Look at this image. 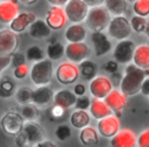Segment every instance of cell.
Here are the masks:
<instances>
[{"instance_id":"7402d4cb","label":"cell","mask_w":149,"mask_h":147,"mask_svg":"<svg viewBox=\"0 0 149 147\" xmlns=\"http://www.w3.org/2000/svg\"><path fill=\"white\" fill-rule=\"evenodd\" d=\"M88 110H90L91 116L93 118H95L97 120H99L104 117H107V116L112 115V112H113V110L107 105L105 100L97 98V97L92 98V102H91V105H90Z\"/></svg>"},{"instance_id":"8992f818","label":"cell","mask_w":149,"mask_h":147,"mask_svg":"<svg viewBox=\"0 0 149 147\" xmlns=\"http://www.w3.org/2000/svg\"><path fill=\"white\" fill-rule=\"evenodd\" d=\"M80 75L79 66L72 61H63L56 68V79L61 84H73Z\"/></svg>"},{"instance_id":"f546056e","label":"cell","mask_w":149,"mask_h":147,"mask_svg":"<svg viewBox=\"0 0 149 147\" xmlns=\"http://www.w3.org/2000/svg\"><path fill=\"white\" fill-rule=\"evenodd\" d=\"M64 54H65V47L61 42H58L56 39H52L49 42V44L47 46V57L49 59L59 60Z\"/></svg>"},{"instance_id":"e0dca14e","label":"cell","mask_w":149,"mask_h":147,"mask_svg":"<svg viewBox=\"0 0 149 147\" xmlns=\"http://www.w3.org/2000/svg\"><path fill=\"white\" fill-rule=\"evenodd\" d=\"M20 13L17 0L0 1V23L9 24Z\"/></svg>"},{"instance_id":"ab89813d","label":"cell","mask_w":149,"mask_h":147,"mask_svg":"<svg viewBox=\"0 0 149 147\" xmlns=\"http://www.w3.org/2000/svg\"><path fill=\"white\" fill-rule=\"evenodd\" d=\"M28 72H29L28 66L26 64H22V65H20V66H17V67L14 68V76L16 79L21 80V79H24L27 76Z\"/></svg>"},{"instance_id":"b9f144b4","label":"cell","mask_w":149,"mask_h":147,"mask_svg":"<svg viewBox=\"0 0 149 147\" xmlns=\"http://www.w3.org/2000/svg\"><path fill=\"white\" fill-rule=\"evenodd\" d=\"M50 113H51V116L55 119L63 118L64 117V113H65V108H63V106H61L58 104H54V106L50 110Z\"/></svg>"},{"instance_id":"836d02e7","label":"cell","mask_w":149,"mask_h":147,"mask_svg":"<svg viewBox=\"0 0 149 147\" xmlns=\"http://www.w3.org/2000/svg\"><path fill=\"white\" fill-rule=\"evenodd\" d=\"M147 22H148V20H146L144 16H141V15H137V14H135V15L130 19L132 29H133L135 32H137V34H142V32L146 31Z\"/></svg>"},{"instance_id":"816d5d0a","label":"cell","mask_w":149,"mask_h":147,"mask_svg":"<svg viewBox=\"0 0 149 147\" xmlns=\"http://www.w3.org/2000/svg\"><path fill=\"white\" fill-rule=\"evenodd\" d=\"M37 1H38V0H20V2H21L22 5H24V6H33V5H35Z\"/></svg>"},{"instance_id":"f1b7e54d","label":"cell","mask_w":149,"mask_h":147,"mask_svg":"<svg viewBox=\"0 0 149 147\" xmlns=\"http://www.w3.org/2000/svg\"><path fill=\"white\" fill-rule=\"evenodd\" d=\"M104 6L108 9V12L113 16L123 15L127 10L128 1L127 0H105Z\"/></svg>"},{"instance_id":"5bb4252c","label":"cell","mask_w":149,"mask_h":147,"mask_svg":"<svg viewBox=\"0 0 149 147\" xmlns=\"http://www.w3.org/2000/svg\"><path fill=\"white\" fill-rule=\"evenodd\" d=\"M98 132L104 138H112L120 131V120L116 116L109 115L98 120Z\"/></svg>"},{"instance_id":"277c9868","label":"cell","mask_w":149,"mask_h":147,"mask_svg":"<svg viewBox=\"0 0 149 147\" xmlns=\"http://www.w3.org/2000/svg\"><path fill=\"white\" fill-rule=\"evenodd\" d=\"M24 125V118L20 113V109L16 106L10 108L0 119V126L7 135L15 137L22 132Z\"/></svg>"},{"instance_id":"484cf974","label":"cell","mask_w":149,"mask_h":147,"mask_svg":"<svg viewBox=\"0 0 149 147\" xmlns=\"http://www.w3.org/2000/svg\"><path fill=\"white\" fill-rule=\"evenodd\" d=\"M90 122H91V116L86 110L76 109L70 116V123L74 128L81 130L83 127L87 126Z\"/></svg>"},{"instance_id":"d6986e66","label":"cell","mask_w":149,"mask_h":147,"mask_svg":"<svg viewBox=\"0 0 149 147\" xmlns=\"http://www.w3.org/2000/svg\"><path fill=\"white\" fill-rule=\"evenodd\" d=\"M36 20V15L31 12H21L17 16L9 23V29L16 34L23 32L29 25Z\"/></svg>"},{"instance_id":"ac0fdd59","label":"cell","mask_w":149,"mask_h":147,"mask_svg":"<svg viewBox=\"0 0 149 147\" xmlns=\"http://www.w3.org/2000/svg\"><path fill=\"white\" fill-rule=\"evenodd\" d=\"M111 146L113 147H134L137 146V138L129 128L120 130L114 137L111 138Z\"/></svg>"},{"instance_id":"9a60e30c","label":"cell","mask_w":149,"mask_h":147,"mask_svg":"<svg viewBox=\"0 0 149 147\" xmlns=\"http://www.w3.org/2000/svg\"><path fill=\"white\" fill-rule=\"evenodd\" d=\"M54 96H55V91L48 84L37 86V88L34 89L33 91L31 103H34L38 108H45L54 102Z\"/></svg>"},{"instance_id":"f35d334b","label":"cell","mask_w":149,"mask_h":147,"mask_svg":"<svg viewBox=\"0 0 149 147\" xmlns=\"http://www.w3.org/2000/svg\"><path fill=\"white\" fill-rule=\"evenodd\" d=\"M137 146L140 147H149V128L143 130L137 137Z\"/></svg>"},{"instance_id":"f6af8a7d","label":"cell","mask_w":149,"mask_h":147,"mask_svg":"<svg viewBox=\"0 0 149 147\" xmlns=\"http://www.w3.org/2000/svg\"><path fill=\"white\" fill-rule=\"evenodd\" d=\"M14 141H15L16 146H28V141H27V138L23 134V132H20L17 135H15Z\"/></svg>"},{"instance_id":"44dd1931","label":"cell","mask_w":149,"mask_h":147,"mask_svg":"<svg viewBox=\"0 0 149 147\" xmlns=\"http://www.w3.org/2000/svg\"><path fill=\"white\" fill-rule=\"evenodd\" d=\"M51 28L43 19H36L28 28L29 35L35 39H44L48 38L51 34Z\"/></svg>"},{"instance_id":"2e32d148","label":"cell","mask_w":149,"mask_h":147,"mask_svg":"<svg viewBox=\"0 0 149 147\" xmlns=\"http://www.w3.org/2000/svg\"><path fill=\"white\" fill-rule=\"evenodd\" d=\"M91 43L93 45V51L97 57H102L112 50V43L104 31H92Z\"/></svg>"},{"instance_id":"4316f807","label":"cell","mask_w":149,"mask_h":147,"mask_svg":"<svg viewBox=\"0 0 149 147\" xmlns=\"http://www.w3.org/2000/svg\"><path fill=\"white\" fill-rule=\"evenodd\" d=\"M79 140L85 146H94V145L98 144L99 132L94 127L87 125V126H85V127H83L80 130V132H79Z\"/></svg>"},{"instance_id":"d6a6232c","label":"cell","mask_w":149,"mask_h":147,"mask_svg":"<svg viewBox=\"0 0 149 147\" xmlns=\"http://www.w3.org/2000/svg\"><path fill=\"white\" fill-rule=\"evenodd\" d=\"M15 94V83L14 81L8 78V76H5L0 80V97H3V98H7V97H10Z\"/></svg>"},{"instance_id":"d4e9b609","label":"cell","mask_w":149,"mask_h":147,"mask_svg":"<svg viewBox=\"0 0 149 147\" xmlns=\"http://www.w3.org/2000/svg\"><path fill=\"white\" fill-rule=\"evenodd\" d=\"M133 63L143 69L149 68V45L148 44H141L136 46L134 57H133Z\"/></svg>"},{"instance_id":"ee69618b","label":"cell","mask_w":149,"mask_h":147,"mask_svg":"<svg viewBox=\"0 0 149 147\" xmlns=\"http://www.w3.org/2000/svg\"><path fill=\"white\" fill-rule=\"evenodd\" d=\"M118 61L114 59V60H109V61H107L106 64H105V67H104V69L107 72V73H111V74H113V73H115L116 71H118Z\"/></svg>"},{"instance_id":"52a82bcc","label":"cell","mask_w":149,"mask_h":147,"mask_svg":"<svg viewBox=\"0 0 149 147\" xmlns=\"http://www.w3.org/2000/svg\"><path fill=\"white\" fill-rule=\"evenodd\" d=\"M64 9L71 23H81L87 16L90 6L84 0H69L64 5Z\"/></svg>"},{"instance_id":"8d00e7d4","label":"cell","mask_w":149,"mask_h":147,"mask_svg":"<svg viewBox=\"0 0 149 147\" xmlns=\"http://www.w3.org/2000/svg\"><path fill=\"white\" fill-rule=\"evenodd\" d=\"M55 135L58 140L61 141H64L66 140L68 138H70L71 135V130L69 127V125L66 124H59L57 127H56V131H55Z\"/></svg>"},{"instance_id":"681fc988","label":"cell","mask_w":149,"mask_h":147,"mask_svg":"<svg viewBox=\"0 0 149 147\" xmlns=\"http://www.w3.org/2000/svg\"><path fill=\"white\" fill-rule=\"evenodd\" d=\"M47 1L51 6H64L69 0H47Z\"/></svg>"},{"instance_id":"ba28073f","label":"cell","mask_w":149,"mask_h":147,"mask_svg":"<svg viewBox=\"0 0 149 147\" xmlns=\"http://www.w3.org/2000/svg\"><path fill=\"white\" fill-rule=\"evenodd\" d=\"M135 43L130 39H121L115 45L113 50V58L119 64H128L133 60L134 52H135Z\"/></svg>"},{"instance_id":"bcb514c9","label":"cell","mask_w":149,"mask_h":147,"mask_svg":"<svg viewBox=\"0 0 149 147\" xmlns=\"http://www.w3.org/2000/svg\"><path fill=\"white\" fill-rule=\"evenodd\" d=\"M144 96H149V78H144L142 84H141V90H140Z\"/></svg>"},{"instance_id":"7bdbcfd3","label":"cell","mask_w":149,"mask_h":147,"mask_svg":"<svg viewBox=\"0 0 149 147\" xmlns=\"http://www.w3.org/2000/svg\"><path fill=\"white\" fill-rule=\"evenodd\" d=\"M12 63V56H0V75L5 69H7L10 66Z\"/></svg>"},{"instance_id":"db71d44e","label":"cell","mask_w":149,"mask_h":147,"mask_svg":"<svg viewBox=\"0 0 149 147\" xmlns=\"http://www.w3.org/2000/svg\"><path fill=\"white\" fill-rule=\"evenodd\" d=\"M127 1H129V2H135L136 0H127Z\"/></svg>"},{"instance_id":"603a6c76","label":"cell","mask_w":149,"mask_h":147,"mask_svg":"<svg viewBox=\"0 0 149 147\" xmlns=\"http://www.w3.org/2000/svg\"><path fill=\"white\" fill-rule=\"evenodd\" d=\"M77 95L74 94L73 90H70V89H61L55 93V96H54V104H58L65 109H69L71 106H73L76 104V101H77Z\"/></svg>"},{"instance_id":"f907efd6","label":"cell","mask_w":149,"mask_h":147,"mask_svg":"<svg viewBox=\"0 0 149 147\" xmlns=\"http://www.w3.org/2000/svg\"><path fill=\"white\" fill-rule=\"evenodd\" d=\"M90 7H94V6H100L104 3L105 0H84Z\"/></svg>"},{"instance_id":"30bf717a","label":"cell","mask_w":149,"mask_h":147,"mask_svg":"<svg viewBox=\"0 0 149 147\" xmlns=\"http://www.w3.org/2000/svg\"><path fill=\"white\" fill-rule=\"evenodd\" d=\"M19 38L10 29L0 30V56H13L16 52Z\"/></svg>"},{"instance_id":"7dc6e473","label":"cell","mask_w":149,"mask_h":147,"mask_svg":"<svg viewBox=\"0 0 149 147\" xmlns=\"http://www.w3.org/2000/svg\"><path fill=\"white\" fill-rule=\"evenodd\" d=\"M73 91H74V94H76L77 96H81V95H84V94L86 93V88H85L84 84H81V83H77V84H74V89H73Z\"/></svg>"},{"instance_id":"1f68e13d","label":"cell","mask_w":149,"mask_h":147,"mask_svg":"<svg viewBox=\"0 0 149 147\" xmlns=\"http://www.w3.org/2000/svg\"><path fill=\"white\" fill-rule=\"evenodd\" d=\"M33 91L34 90L29 87H20L19 89L15 90V94H14L15 101L20 105L31 103L33 102Z\"/></svg>"},{"instance_id":"4fadbf2b","label":"cell","mask_w":149,"mask_h":147,"mask_svg":"<svg viewBox=\"0 0 149 147\" xmlns=\"http://www.w3.org/2000/svg\"><path fill=\"white\" fill-rule=\"evenodd\" d=\"M44 20L47 21V23L52 30L62 29L65 25L66 21H69L65 9L62 8V6H51L48 9Z\"/></svg>"},{"instance_id":"6da1fadb","label":"cell","mask_w":149,"mask_h":147,"mask_svg":"<svg viewBox=\"0 0 149 147\" xmlns=\"http://www.w3.org/2000/svg\"><path fill=\"white\" fill-rule=\"evenodd\" d=\"M146 71L135 64H129L125 69V75L120 81V90L126 96H133L141 90V84L146 78Z\"/></svg>"},{"instance_id":"60d3db41","label":"cell","mask_w":149,"mask_h":147,"mask_svg":"<svg viewBox=\"0 0 149 147\" xmlns=\"http://www.w3.org/2000/svg\"><path fill=\"white\" fill-rule=\"evenodd\" d=\"M27 59V57H24L22 53L20 52H15L13 56H12V63H10V67L15 68L22 64H24V60Z\"/></svg>"},{"instance_id":"8fae6325","label":"cell","mask_w":149,"mask_h":147,"mask_svg":"<svg viewBox=\"0 0 149 147\" xmlns=\"http://www.w3.org/2000/svg\"><path fill=\"white\" fill-rule=\"evenodd\" d=\"M22 132L27 138L28 146H37L42 140L45 139L44 128L35 120H26Z\"/></svg>"},{"instance_id":"cb8c5ba5","label":"cell","mask_w":149,"mask_h":147,"mask_svg":"<svg viewBox=\"0 0 149 147\" xmlns=\"http://www.w3.org/2000/svg\"><path fill=\"white\" fill-rule=\"evenodd\" d=\"M86 34L87 31L84 28V25H81L80 23H72L66 28L64 37L69 43L84 42V39L86 38Z\"/></svg>"},{"instance_id":"e575fe53","label":"cell","mask_w":149,"mask_h":147,"mask_svg":"<svg viewBox=\"0 0 149 147\" xmlns=\"http://www.w3.org/2000/svg\"><path fill=\"white\" fill-rule=\"evenodd\" d=\"M26 57L30 61H38V60L44 59V52L41 49V46H38V45H31L26 51Z\"/></svg>"},{"instance_id":"c3c4849f","label":"cell","mask_w":149,"mask_h":147,"mask_svg":"<svg viewBox=\"0 0 149 147\" xmlns=\"http://www.w3.org/2000/svg\"><path fill=\"white\" fill-rule=\"evenodd\" d=\"M55 146H56V144L52 142V141L49 140V139H44V140H42V141L37 145V147H55Z\"/></svg>"},{"instance_id":"9c48e42d","label":"cell","mask_w":149,"mask_h":147,"mask_svg":"<svg viewBox=\"0 0 149 147\" xmlns=\"http://www.w3.org/2000/svg\"><path fill=\"white\" fill-rule=\"evenodd\" d=\"M113 89V82L105 75H97L94 76L88 84V90L92 97L97 98H105L108 93Z\"/></svg>"},{"instance_id":"7c38bea8","label":"cell","mask_w":149,"mask_h":147,"mask_svg":"<svg viewBox=\"0 0 149 147\" xmlns=\"http://www.w3.org/2000/svg\"><path fill=\"white\" fill-rule=\"evenodd\" d=\"M90 47L84 42H76V43H69L65 46V57L68 60L79 64L83 60L87 59L90 56Z\"/></svg>"},{"instance_id":"3957f363","label":"cell","mask_w":149,"mask_h":147,"mask_svg":"<svg viewBox=\"0 0 149 147\" xmlns=\"http://www.w3.org/2000/svg\"><path fill=\"white\" fill-rule=\"evenodd\" d=\"M54 75L52 60L47 58L38 61H34L29 69V78L36 86L49 84Z\"/></svg>"},{"instance_id":"74e56055","label":"cell","mask_w":149,"mask_h":147,"mask_svg":"<svg viewBox=\"0 0 149 147\" xmlns=\"http://www.w3.org/2000/svg\"><path fill=\"white\" fill-rule=\"evenodd\" d=\"M91 102H92V100L87 95H85V94L81 95V96H78L77 97V101H76V104H74V109L87 110V109H90Z\"/></svg>"},{"instance_id":"ffe728a7","label":"cell","mask_w":149,"mask_h":147,"mask_svg":"<svg viewBox=\"0 0 149 147\" xmlns=\"http://www.w3.org/2000/svg\"><path fill=\"white\" fill-rule=\"evenodd\" d=\"M104 100L114 112L122 111L127 105V96L119 89H112Z\"/></svg>"},{"instance_id":"f5cc1de1","label":"cell","mask_w":149,"mask_h":147,"mask_svg":"<svg viewBox=\"0 0 149 147\" xmlns=\"http://www.w3.org/2000/svg\"><path fill=\"white\" fill-rule=\"evenodd\" d=\"M146 35H147V37L149 38V20H148V22H147V27H146Z\"/></svg>"},{"instance_id":"7a4b0ae2","label":"cell","mask_w":149,"mask_h":147,"mask_svg":"<svg viewBox=\"0 0 149 147\" xmlns=\"http://www.w3.org/2000/svg\"><path fill=\"white\" fill-rule=\"evenodd\" d=\"M111 15L112 14L108 12V9L102 5L90 7V10L85 19L86 27L91 31H104L105 29H107L112 20Z\"/></svg>"},{"instance_id":"d590c367","label":"cell","mask_w":149,"mask_h":147,"mask_svg":"<svg viewBox=\"0 0 149 147\" xmlns=\"http://www.w3.org/2000/svg\"><path fill=\"white\" fill-rule=\"evenodd\" d=\"M133 10L141 16H149V0H136L133 2Z\"/></svg>"},{"instance_id":"5b68a950","label":"cell","mask_w":149,"mask_h":147,"mask_svg":"<svg viewBox=\"0 0 149 147\" xmlns=\"http://www.w3.org/2000/svg\"><path fill=\"white\" fill-rule=\"evenodd\" d=\"M132 25H130V21H128L123 15H116L114 16L108 27H107V32L108 36L116 39V41H121V39H126L130 36L132 32Z\"/></svg>"},{"instance_id":"83f0119b","label":"cell","mask_w":149,"mask_h":147,"mask_svg":"<svg viewBox=\"0 0 149 147\" xmlns=\"http://www.w3.org/2000/svg\"><path fill=\"white\" fill-rule=\"evenodd\" d=\"M79 71H80V76L86 80V81H91L94 76H97V72H98V66L94 61L90 60V59H85L81 63H79Z\"/></svg>"},{"instance_id":"4dcf8cb0","label":"cell","mask_w":149,"mask_h":147,"mask_svg":"<svg viewBox=\"0 0 149 147\" xmlns=\"http://www.w3.org/2000/svg\"><path fill=\"white\" fill-rule=\"evenodd\" d=\"M20 113L24 118V120H35L37 122L40 118V110L38 106L35 105L34 103H28L23 104L20 108Z\"/></svg>"}]
</instances>
